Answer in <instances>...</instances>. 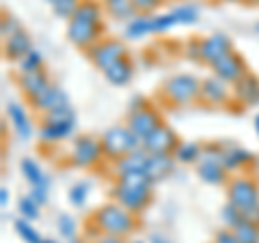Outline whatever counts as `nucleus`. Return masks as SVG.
Returning <instances> with one entry per match:
<instances>
[{
    "instance_id": "f257e3e1",
    "label": "nucleus",
    "mask_w": 259,
    "mask_h": 243,
    "mask_svg": "<svg viewBox=\"0 0 259 243\" xmlns=\"http://www.w3.org/2000/svg\"><path fill=\"white\" fill-rule=\"evenodd\" d=\"M93 224L100 234H112V237L125 239L134 230L136 220H134V213H130L119 202H108V205H102L95 211Z\"/></svg>"
},
{
    "instance_id": "f03ea898",
    "label": "nucleus",
    "mask_w": 259,
    "mask_h": 243,
    "mask_svg": "<svg viewBox=\"0 0 259 243\" xmlns=\"http://www.w3.org/2000/svg\"><path fill=\"white\" fill-rule=\"evenodd\" d=\"M74 129H76V112L69 103V106H63L59 110L44 114V123L39 127V138L48 144H54L69 138L74 134Z\"/></svg>"
},
{
    "instance_id": "7ed1b4c3",
    "label": "nucleus",
    "mask_w": 259,
    "mask_h": 243,
    "mask_svg": "<svg viewBox=\"0 0 259 243\" xmlns=\"http://www.w3.org/2000/svg\"><path fill=\"white\" fill-rule=\"evenodd\" d=\"M100 142H102V149H104V157L112 159V161H117L123 155H127V153H132V151L143 147L141 138H136L132 132H130L127 125L108 127L106 132L102 134Z\"/></svg>"
},
{
    "instance_id": "20e7f679",
    "label": "nucleus",
    "mask_w": 259,
    "mask_h": 243,
    "mask_svg": "<svg viewBox=\"0 0 259 243\" xmlns=\"http://www.w3.org/2000/svg\"><path fill=\"white\" fill-rule=\"evenodd\" d=\"M201 80L190 74H175L162 84V97L173 106H188L194 99H199Z\"/></svg>"
},
{
    "instance_id": "39448f33",
    "label": "nucleus",
    "mask_w": 259,
    "mask_h": 243,
    "mask_svg": "<svg viewBox=\"0 0 259 243\" xmlns=\"http://www.w3.org/2000/svg\"><path fill=\"white\" fill-rule=\"evenodd\" d=\"M104 157V149L100 138L80 134L71 144V164L78 168H91Z\"/></svg>"
},
{
    "instance_id": "423d86ee",
    "label": "nucleus",
    "mask_w": 259,
    "mask_h": 243,
    "mask_svg": "<svg viewBox=\"0 0 259 243\" xmlns=\"http://www.w3.org/2000/svg\"><path fill=\"white\" fill-rule=\"evenodd\" d=\"M102 32H104V24H93L74 18L67 22V39L76 47H82V50H91L95 43H100Z\"/></svg>"
},
{
    "instance_id": "0eeeda50",
    "label": "nucleus",
    "mask_w": 259,
    "mask_h": 243,
    "mask_svg": "<svg viewBox=\"0 0 259 243\" xmlns=\"http://www.w3.org/2000/svg\"><path fill=\"white\" fill-rule=\"evenodd\" d=\"M227 198L231 205L246 209L259 202V185L250 176H233L227 183Z\"/></svg>"
},
{
    "instance_id": "6e6552de",
    "label": "nucleus",
    "mask_w": 259,
    "mask_h": 243,
    "mask_svg": "<svg viewBox=\"0 0 259 243\" xmlns=\"http://www.w3.org/2000/svg\"><path fill=\"white\" fill-rule=\"evenodd\" d=\"M112 198L130 213H141L151 200V188H130L123 183L112 185Z\"/></svg>"
},
{
    "instance_id": "1a4fd4ad",
    "label": "nucleus",
    "mask_w": 259,
    "mask_h": 243,
    "mask_svg": "<svg viewBox=\"0 0 259 243\" xmlns=\"http://www.w3.org/2000/svg\"><path fill=\"white\" fill-rule=\"evenodd\" d=\"M125 125L130 127V132H132L136 138H141V142L147 138L149 134H153L156 129L162 125V118L158 114L156 108H151L149 103L145 108H139V110H130L127 114V120Z\"/></svg>"
},
{
    "instance_id": "9d476101",
    "label": "nucleus",
    "mask_w": 259,
    "mask_h": 243,
    "mask_svg": "<svg viewBox=\"0 0 259 243\" xmlns=\"http://www.w3.org/2000/svg\"><path fill=\"white\" fill-rule=\"evenodd\" d=\"M89 58L95 63V67L106 71L110 65H115L117 60L127 58V50L117 39H102L100 43H95L91 50H89Z\"/></svg>"
},
{
    "instance_id": "9b49d317",
    "label": "nucleus",
    "mask_w": 259,
    "mask_h": 243,
    "mask_svg": "<svg viewBox=\"0 0 259 243\" xmlns=\"http://www.w3.org/2000/svg\"><path fill=\"white\" fill-rule=\"evenodd\" d=\"M231 52H233V45L229 41V37L223 35V32H214V35L199 41V60L209 65V67L216 65L221 58H225V56H229Z\"/></svg>"
},
{
    "instance_id": "f8f14e48",
    "label": "nucleus",
    "mask_w": 259,
    "mask_h": 243,
    "mask_svg": "<svg viewBox=\"0 0 259 243\" xmlns=\"http://www.w3.org/2000/svg\"><path fill=\"white\" fill-rule=\"evenodd\" d=\"M177 147H180V138H177V134L164 123L143 140V149L147 153H171L173 155Z\"/></svg>"
},
{
    "instance_id": "ddd939ff",
    "label": "nucleus",
    "mask_w": 259,
    "mask_h": 243,
    "mask_svg": "<svg viewBox=\"0 0 259 243\" xmlns=\"http://www.w3.org/2000/svg\"><path fill=\"white\" fill-rule=\"evenodd\" d=\"M212 69H214V76L225 80L227 84H236L240 78H244L248 74L244 58L236 52H231L229 56H225L216 65H212Z\"/></svg>"
},
{
    "instance_id": "4468645a",
    "label": "nucleus",
    "mask_w": 259,
    "mask_h": 243,
    "mask_svg": "<svg viewBox=\"0 0 259 243\" xmlns=\"http://www.w3.org/2000/svg\"><path fill=\"white\" fill-rule=\"evenodd\" d=\"M229 97H231V91H229V84H227L225 80L216 78V76L201 80L199 99L203 103H209V106H223Z\"/></svg>"
},
{
    "instance_id": "2eb2a0df",
    "label": "nucleus",
    "mask_w": 259,
    "mask_h": 243,
    "mask_svg": "<svg viewBox=\"0 0 259 243\" xmlns=\"http://www.w3.org/2000/svg\"><path fill=\"white\" fill-rule=\"evenodd\" d=\"M175 164H177V159L171 153H149L147 166H145V176H147L151 183H158L173 172Z\"/></svg>"
},
{
    "instance_id": "dca6fc26",
    "label": "nucleus",
    "mask_w": 259,
    "mask_h": 243,
    "mask_svg": "<svg viewBox=\"0 0 259 243\" xmlns=\"http://www.w3.org/2000/svg\"><path fill=\"white\" fill-rule=\"evenodd\" d=\"M233 97L242 106H259V78L248 71L244 78H240L233 84Z\"/></svg>"
},
{
    "instance_id": "f3484780",
    "label": "nucleus",
    "mask_w": 259,
    "mask_h": 243,
    "mask_svg": "<svg viewBox=\"0 0 259 243\" xmlns=\"http://www.w3.org/2000/svg\"><path fill=\"white\" fill-rule=\"evenodd\" d=\"M18 82H20L22 93L26 95L30 101H35L37 97L50 86V78H48L44 69H39V71H28V74H20Z\"/></svg>"
},
{
    "instance_id": "a211bd4d",
    "label": "nucleus",
    "mask_w": 259,
    "mask_h": 243,
    "mask_svg": "<svg viewBox=\"0 0 259 243\" xmlns=\"http://www.w3.org/2000/svg\"><path fill=\"white\" fill-rule=\"evenodd\" d=\"M32 106H35V110L48 114V112H52V110H59L63 106H69V99H67V93H65L61 86L50 84L41 95L37 97L35 101H32Z\"/></svg>"
},
{
    "instance_id": "6ab92c4d",
    "label": "nucleus",
    "mask_w": 259,
    "mask_h": 243,
    "mask_svg": "<svg viewBox=\"0 0 259 243\" xmlns=\"http://www.w3.org/2000/svg\"><path fill=\"white\" fill-rule=\"evenodd\" d=\"M3 50H5V56L9 60H15V63H20L24 56H26L30 50H32V41H30V35L26 30H20V32H15L13 37L9 39H5L3 41Z\"/></svg>"
},
{
    "instance_id": "aec40b11",
    "label": "nucleus",
    "mask_w": 259,
    "mask_h": 243,
    "mask_svg": "<svg viewBox=\"0 0 259 243\" xmlns=\"http://www.w3.org/2000/svg\"><path fill=\"white\" fill-rule=\"evenodd\" d=\"M147 159H149V153L145 151L143 147L136 149L132 153H127L121 159L115 161V170H117V176L121 174H130V172H145V166H147Z\"/></svg>"
},
{
    "instance_id": "412c9836",
    "label": "nucleus",
    "mask_w": 259,
    "mask_h": 243,
    "mask_svg": "<svg viewBox=\"0 0 259 243\" xmlns=\"http://www.w3.org/2000/svg\"><path fill=\"white\" fill-rule=\"evenodd\" d=\"M7 118H9V123L13 125L15 134H18L22 140H28L30 134H32V125H30V118L26 114V110H24L20 103H7Z\"/></svg>"
},
{
    "instance_id": "4be33fe9",
    "label": "nucleus",
    "mask_w": 259,
    "mask_h": 243,
    "mask_svg": "<svg viewBox=\"0 0 259 243\" xmlns=\"http://www.w3.org/2000/svg\"><path fill=\"white\" fill-rule=\"evenodd\" d=\"M229 170L221 164H207V161H199L197 164V174L203 183L209 185H223V183H229Z\"/></svg>"
},
{
    "instance_id": "5701e85b",
    "label": "nucleus",
    "mask_w": 259,
    "mask_h": 243,
    "mask_svg": "<svg viewBox=\"0 0 259 243\" xmlns=\"http://www.w3.org/2000/svg\"><path fill=\"white\" fill-rule=\"evenodd\" d=\"M104 76H106V80L110 84L125 86L130 80H132V76H134V67H132V63H130L127 58H121L115 65H110V67L104 71Z\"/></svg>"
},
{
    "instance_id": "b1692460",
    "label": "nucleus",
    "mask_w": 259,
    "mask_h": 243,
    "mask_svg": "<svg viewBox=\"0 0 259 243\" xmlns=\"http://www.w3.org/2000/svg\"><path fill=\"white\" fill-rule=\"evenodd\" d=\"M153 30V15L149 13H139L125 24V37L127 39H141L145 35H151Z\"/></svg>"
},
{
    "instance_id": "393cba45",
    "label": "nucleus",
    "mask_w": 259,
    "mask_h": 243,
    "mask_svg": "<svg viewBox=\"0 0 259 243\" xmlns=\"http://www.w3.org/2000/svg\"><path fill=\"white\" fill-rule=\"evenodd\" d=\"M253 153H248L246 149L240 147H225V168L227 170H244L248 166H253Z\"/></svg>"
},
{
    "instance_id": "a878e982",
    "label": "nucleus",
    "mask_w": 259,
    "mask_h": 243,
    "mask_svg": "<svg viewBox=\"0 0 259 243\" xmlns=\"http://www.w3.org/2000/svg\"><path fill=\"white\" fill-rule=\"evenodd\" d=\"M74 20H84L93 24H104V9L100 3L95 0H82L78 7V11L74 13Z\"/></svg>"
},
{
    "instance_id": "bb28decb",
    "label": "nucleus",
    "mask_w": 259,
    "mask_h": 243,
    "mask_svg": "<svg viewBox=\"0 0 259 243\" xmlns=\"http://www.w3.org/2000/svg\"><path fill=\"white\" fill-rule=\"evenodd\" d=\"M104 3H106V11L115 20L130 22L134 15H139V11H136V7H134L132 0H104Z\"/></svg>"
},
{
    "instance_id": "cd10ccee",
    "label": "nucleus",
    "mask_w": 259,
    "mask_h": 243,
    "mask_svg": "<svg viewBox=\"0 0 259 243\" xmlns=\"http://www.w3.org/2000/svg\"><path fill=\"white\" fill-rule=\"evenodd\" d=\"M20 170H22L24 179L30 183V188H32V185H48V176L44 174L41 166H39L35 159L24 157V159L20 161Z\"/></svg>"
},
{
    "instance_id": "c85d7f7f",
    "label": "nucleus",
    "mask_w": 259,
    "mask_h": 243,
    "mask_svg": "<svg viewBox=\"0 0 259 243\" xmlns=\"http://www.w3.org/2000/svg\"><path fill=\"white\" fill-rule=\"evenodd\" d=\"M201 147H203V144H199V142H180V147L175 149L173 157L180 161V164H199Z\"/></svg>"
},
{
    "instance_id": "c756f323",
    "label": "nucleus",
    "mask_w": 259,
    "mask_h": 243,
    "mask_svg": "<svg viewBox=\"0 0 259 243\" xmlns=\"http://www.w3.org/2000/svg\"><path fill=\"white\" fill-rule=\"evenodd\" d=\"M171 15H173L175 24H182V26H190V24H194V22L199 20L201 11H199V7L194 5V3H184V5H180V7H175V9L171 11Z\"/></svg>"
},
{
    "instance_id": "7c9ffc66",
    "label": "nucleus",
    "mask_w": 259,
    "mask_h": 243,
    "mask_svg": "<svg viewBox=\"0 0 259 243\" xmlns=\"http://www.w3.org/2000/svg\"><path fill=\"white\" fill-rule=\"evenodd\" d=\"M80 3H82V0H52L50 7H52V11H54L56 18L69 22L71 18H74V13L78 11Z\"/></svg>"
},
{
    "instance_id": "2f4dec72",
    "label": "nucleus",
    "mask_w": 259,
    "mask_h": 243,
    "mask_svg": "<svg viewBox=\"0 0 259 243\" xmlns=\"http://www.w3.org/2000/svg\"><path fill=\"white\" fill-rule=\"evenodd\" d=\"M18 69H20V74H28V71H39V69H44V54L32 47V50L18 63Z\"/></svg>"
},
{
    "instance_id": "473e14b6",
    "label": "nucleus",
    "mask_w": 259,
    "mask_h": 243,
    "mask_svg": "<svg viewBox=\"0 0 259 243\" xmlns=\"http://www.w3.org/2000/svg\"><path fill=\"white\" fill-rule=\"evenodd\" d=\"M221 217H223V222L227 228H236V226H240L242 222H244V215H242V209L236 207V205H231L229 200H227V205L221 209Z\"/></svg>"
},
{
    "instance_id": "72a5a7b5",
    "label": "nucleus",
    "mask_w": 259,
    "mask_h": 243,
    "mask_svg": "<svg viewBox=\"0 0 259 243\" xmlns=\"http://www.w3.org/2000/svg\"><path fill=\"white\" fill-rule=\"evenodd\" d=\"M240 243H259V226L250 222H242L240 226L233 228Z\"/></svg>"
},
{
    "instance_id": "f704fd0d",
    "label": "nucleus",
    "mask_w": 259,
    "mask_h": 243,
    "mask_svg": "<svg viewBox=\"0 0 259 243\" xmlns=\"http://www.w3.org/2000/svg\"><path fill=\"white\" fill-rule=\"evenodd\" d=\"M15 232L22 237V241L26 243H41V234H39L35 228H32V224L28 220H24V217H20V220H15Z\"/></svg>"
},
{
    "instance_id": "c9c22d12",
    "label": "nucleus",
    "mask_w": 259,
    "mask_h": 243,
    "mask_svg": "<svg viewBox=\"0 0 259 243\" xmlns=\"http://www.w3.org/2000/svg\"><path fill=\"white\" fill-rule=\"evenodd\" d=\"M56 228H59V234L63 239H76V232H78V226H76V220L67 213H61L59 220H56Z\"/></svg>"
},
{
    "instance_id": "e433bc0d",
    "label": "nucleus",
    "mask_w": 259,
    "mask_h": 243,
    "mask_svg": "<svg viewBox=\"0 0 259 243\" xmlns=\"http://www.w3.org/2000/svg\"><path fill=\"white\" fill-rule=\"evenodd\" d=\"M18 209H20V215L24 217V220H28V222H32V220H37L39 217V205L30 196H22L18 200Z\"/></svg>"
},
{
    "instance_id": "4c0bfd02",
    "label": "nucleus",
    "mask_w": 259,
    "mask_h": 243,
    "mask_svg": "<svg viewBox=\"0 0 259 243\" xmlns=\"http://www.w3.org/2000/svg\"><path fill=\"white\" fill-rule=\"evenodd\" d=\"M87 196H89V183H76V185H71V190H69V202L74 207H82L84 202H87Z\"/></svg>"
},
{
    "instance_id": "58836bf2",
    "label": "nucleus",
    "mask_w": 259,
    "mask_h": 243,
    "mask_svg": "<svg viewBox=\"0 0 259 243\" xmlns=\"http://www.w3.org/2000/svg\"><path fill=\"white\" fill-rule=\"evenodd\" d=\"M22 30V26H20V22L13 18V15H5L3 18V22H0V37H3V41L5 39H9V37H13L15 32H20Z\"/></svg>"
},
{
    "instance_id": "ea45409f",
    "label": "nucleus",
    "mask_w": 259,
    "mask_h": 243,
    "mask_svg": "<svg viewBox=\"0 0 259 243\" xmlns=\"http://www.w3.org/2000/svg\"><path fill=\"white\" fill-rule=\"evenodd\" d=\"M171 26H175V20H173L171 11L164 13V15H153V30L156 32H164Z\"/></svg>"
},
{
    "instance_id": "a19ab883",
    "label": "nucleus",
    "mask_w": 259,
    "mask_h": 243,
    "mask_svg": "<svg viewBox=\"0 0 259 243\" xmlns=\"http://www.w3.org/2000/svg\"><path fill=\"white\" fill-rule=\"evenodd\" d=\"M28 196H30L32 200H35L39 207H44L46 202H48V185H32Z\"/></svg>"
},
{
    "instance_id": "79ce46f5",
    "label": "nucleus",
    "mask_w": 259,
    "mask_h": 243,
    "mask_svg": "<svg viewBox=\"0 0 259 243\" xmlns=\"http://www.w3.org/2000/svg\"><path fill=\"white\" fill-rule=\"evenodd\" d=\"M132 3L139 13H151L153 9H158L162 5V0H132Z\"/></svg>"
},
{
    "instance_id": "37998d69",
    "label": "nucleus",
    "mask_w": 259,
    "mask_h": 243,
    "mask_svg": "<svg viewBox=\"0 0 259 243\" xmlns=\"http://www.w3.org/2000/svg\"><path fill=\"white\" fill-rule=\"evenodd\" d=\"M214 243H240V241L231 228H223L214 234Z\"/></svg>"
},
{
    "instance_id": "c03bdc74",
    "label": "nucleus",
    "mask_w": 259,
    "mask_h": 243,
    "mask_svg": "<svg viewBox=\"0 0 259 243\" xmlns=\"http://www.w3.org/2000/svg\"><path fill=\"white\" fill-rule=\"evenodd\" d=\"M242 215H244V222H250V224L259 226V202L257 205H250L246 209H242Z\"/></svg>"
},
{
    "instance_id": "a18cd8bd",
    "label": "nucleus",
    "mask_w": 259,
    "mask_h": 243,
    "mask_svg": "<svg viewBox=\"0 0 259 243\" xmlns=\"http://www.w3.org/2000/svg\"><path fill=\"white\" fill-rule=\"evenodd\" d=\"M95 243H125L121 237H112V234H100Z\"/></svg>"
},
{
    "instance_id": "49530a36",
    "label": "nucleus",
    "mask_w": 259,
    "mask_h": 243,
    "mask_svg": "<svg viewBox=\"0 0 259 243\" xmlns=\"http://www.w3.org/2000/svg\"><path fill=\"white\" fill-rule=\"evenodd\" d=\"M149 243H173L168 237H164V234H160V232H151L149 234Z\"/></svg>"
},
{
    "instance_id": "de8ad7c7",
    "label": "nucleus",
    "mask_w": 259,
    "mask_h": 243,
    "mask_svg": "<svg viewBox=\"0 0 259 243\" xmlns=\"http://www.w3.org/2000/svg\"><path fill=\"white\" fill-rule=\"evenodd\" d=\"M9 190H7V188H0V205H3V207H7V205H9Z\"/></svg>"
},
{
    "instance_id": "09e8293b",
    "label": "nucleus",
    "mask_w": 259,
    "mask_h": 243,
    "mask_svg": "<svg viewBox=\"0 0 259 243\" xmlns=\"http://www.w3.org/2000/svg\"><path fill=\"white\" fill-rule=\"evenodd\" d=\"M255 132H257V136H259V114L255 116Z\"/></svg>"
},
{
    "instance_id": "8fccbe9b",
    "label": "nucleus",
    "mask_w": 259,
    "mask_h": 243,
    "mask_svg": "<svg viewBox=\"0 0 259 243\" xmlns=\"http://www.w3.org/2000/svg\"><path fill=\"white\" fill-rule=\"evenodd\" d=\"M41 243H59V241H54V239H44Z\"/></svg>"
},
{
    "instance_id": "3c124183",
    "label": "nucleus",
    "mask_w": 259,
    "mask_h": 243,
    "mask_svg": "<svg viewBox=\"0 0 259 243\" xmlns=\"http://www.w3.org/2000/svg\"><path fill=\"white\" fill-rule=\"evenodd\" d=\"M69 243H84V241H82V239H71Z\"/></svg>"
},
{
    "instance_id": "603ef678",
    "label": "nucleus",
    "mask_w": 259,
    "mask_h": 243,
    "mask_svg": "<svg viewBox=\"0 0 259 243\" xmlns=\"http://www.w3.org/2000/svg\"><path fill=\"white\" fill-rule=\"evenodd\" d=\"M248 3H255V5H259V0H248Z\"/></svg>"
},
{
    "instance_id": "864d4df0",
    "label": "nucleus",
    "mask_w": 259,
    "mask_h": 243,
    "mask_svg": "<svg viewBox=\"0 0 259 243\" xmlns=\"http://www.w3.org/2000/svg\"><path fill=\"white\" fill-rule=\"evenodd\" d=\"M132 243H145V241H132Z\"/></svg>"
},
{
    "instance_id": "5fc2aeb1",
    "label": "nucleus",
    "mask_w": 259,
    "mask_h": 243,
    "mask_svg": "<svg viewBox=\"0 0 259 243\" xmlns=\"http://www.w3.org/2000/svg\"><path fill=\"white\" fill-rule=\"evenodd\" d=\"M227 3H236V0H227Z\"/></svg>"
},
{
    "instance_id": "6e6d98bb",
    "label": "nucleus",
    "mask_w": 259,
    "mask_h": 243,
    "mask_svg": "<svg viewBox=\"0 0 259 243\" xmlns=\"http://www.w3.org/2000/svg\"><path fill=\"white\" fill-rule=\"evenodd\" d=\"M46 3H50V5H52V0H46Z\"/></svg>"
},
{
    "instance_id": "4d7b16f0",
    "label": "nucleus",
    "mask_w": 259,
    "mask_h": 243,
    "mask_svg": "<svg viewBox=\"0 0 259 243\" xmlns=\"http://www.w3.org/2000/svg\"><path fill=\"white\" fill-rule=\"evenodd\" d=\"M257 32H259V24H257Z\"/></svg>"
}]
</instances>
